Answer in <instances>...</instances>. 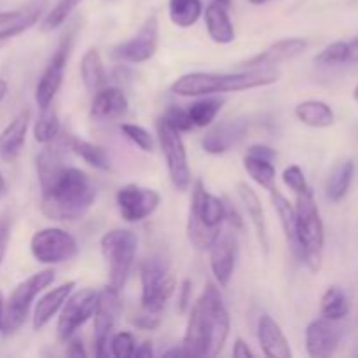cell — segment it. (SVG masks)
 <instances>
[{"instance_id": "obj_1", "label": "cell", "mask_w": 358, "mask_h": 358, "mask_svg": "<svg viewBox=\"0 0 358 358\" xmlns=\"http://www.w3.org/2000/svg\"><path fill=\"white\" fill-rule=\"evenodd\" d=\"M231 332V317L220 287L208 282L201 296L189 308L182 350L184 357H217L226 346Z\"/></svg>"}, {"instance_id": "obj_2", "label": "cell", "mask_w": 358, "mask_h": 358, "mask_svg": "<svg viewBox=\"0 0 358 358\" xmlns=\"http://www.w3.org/2000/svg\"><path fill=\"white\" fill-rule=\"evenodd\" d=\"M96 192L86 171L65 164L41 184V212L55 222H77L94 205Z\"/></svg>"}, {"instance_id": "obj_3", "label": "cell", "mask_w": 358, "mask_h": 358, "mask_svg": "<svg viewBox=\"0 0 358 358\" xmlns=\"http://www.w3.org/2000/svg\"><path fill=\"white\" fill-rule=\"evenodd\" d=\"M280 72L275 69H240L238 72H189L170 86L177 96L198 98L220 93H240L276 84Z\"/></svg>"}, {"instance_id": "obj_4", "label": "cell", "mask_w": 358, "mask_h": 358, "mask_svg": "<svg viewBox=\"0 0 358 358\" xmlns=\"http://www.w3.org/2000/svg\"><path fill=\"white\" fill-rule=\"evenodd\" d=\"M192 196L187 213L189 243L199 252H208L222 233L226 220V203L222 198L206 191L201 178L191 185Z\"/></svg>"}, {"instance_id": "obj_5", "label": "cell", "mask_w": 358, "mask_h": 358, "mask_svg": "<svg viewBox=\"0 0 358 358\" xmlns=\"http://www.w3.org/2000/svg\"><path fill=\"white\" fill-rule=\"evenodd\" d=\"M297 217V243H299V261L308 266L311 273H318L324 262L325 229L320 210L315 201L313 191L296 196Z\"/></svg>"}, {"instance_id": "obj_6", "label": "cell", "mask_w": 358, "mask_h": 358, "mask_svg": "<svg viewBox=\"0 0 358 358\" xmlns=\"http://www.w3.org/2000/svg\"><path fill=\"white\" fill-rule=\"evenodd\" d=\"M100 250L107 268V285L122 292L135 264L138 236L131 229H110L101 236Z\"/></svg>"}, {"instance_id": "obj_7", "label": "cell", "mask_w": 358, "mask_h": 358, "mask_svg": "<svg viewBox=\"0 0 358 358\" xmlns=\"http://www.w3.org/2000/svg\"><path fill=\"white\" fill-rule=\"evenodd\" d=\"M140 283H142L143 311L157 313L166 308L168 301L177 289V280L171 273L170 264L163 257H150L140 266Z\"/></svg>"}, {"instance_id": "obj_8", "label": "cell", "mask_w": 358, "mask_h": 358, "mask_svg": "<svg viewBox=\"0 0 358 358\" xmlns=\"http://www.w3.org/2000/svg\"><path fill=\"white\" fill-rule=\"evenodd\" d=\"M55 278V271L48 268L34 273V275L28 276L27 280H23V282L14 287L10 296L6 299V327H3L6 334H14V332L23 327L35 299L48 287L52 285Z\"/></svg>"}, {"instance_id": "obj_9", "label": "cell", "mask_w": 358, "mask_h": 358, "mask_svg": "<svg viewBox=\"0 0 358 358\" xmlns=\"http://www.w3.org/2000/svg\"><path fill=\"white\" fill-rule=\"evenodd\" d=\"M157 142H159L161 152H163L164 161H166L168 175L177 191L185 192L192 185V173L189 166L187 149L182 140V133L171 128L163 117L157 119Z\"/></svg>"}, {"instance_id": "obj_10", "label": "cell", "mask_w": 358, "mask_h": 358, "mask_svg": "<svg viewBox=\"0 0 358 358\" xmlns=\"http://www.w3.org/2000/svg\"><path fill=\"white\" fill-rule=\"evenodd\" d=\"M30 252L38 264L56 266L76 259L79 254V243L62 227H44L35 231L31 236Z\"/></svg>"}, {"instance_id": "obj_11", "label": "cell", "mask_w": 358, "mask_h": 358, "mask_svg": "<svg viewBox=\"0 0 358 358\" xmlns=\"http://www.w3.org/2000/svg\"><path fill=\"white\" fill-rule=\"evenodd\" d=\"M98 296L100 292L94 289H73L66 297L65 304L58 313L56 322V339L65 345L72 336L77 334L80 327L91 320L96 311Z\"/></svg>"}, {"instance_id": "obj_12", "label": "cell", "mask_w": 358, "mask_h": 358, "mask_svg": "<svg viewBox=\"0 0 358 358\" xmlns=\"http://www.w3.org/2000/svg\"><path fill=\"white\" fill-rule=\"evenodd\" d=\"M121 315V290L107 285L105 289L100 290L96 311L93 315V348L94 355L98 358H105L110 355V352H108V341H110V336L114 334L115 324H117Z\"/></svg>"}, {"instance_id": "obj_13", "label": "cell", "mask_w": 358, "mask_h": 358, "mask_svg": "<svg viewBox=\"0 0 358 358\" xmlns=\"http://www.w3.org/2000/svg\"><path fill=\"white\" fill-rule=\"evenodd\" d=\"M157 49H159V20L156 14H150L131 38L115 44L108 55L114 62L140 65L152 59Z\"/></svg>"}, {"instance_id": "obj_14", "label": "cell", "mask_w": 358, "mask_h": 358, "mask_svg": "<svg viewBox=\"0 0 358 358\" xmlns=\"http://www.w3.org/2000/svg\"><path fill=\"white\" fill-rule=\"evenodd\" d=\"M72 44L73 31H69L66 35H63L56 51L52 52V56L49 58L48 65L42 70L41 77H38L37 80V86H35V103H37L38 108L49 107V105L55 101L56 94H58L59 87H62L63 84V79H65Z\"/></svg>"}, {"instance_id": "obj_15", "label": "cell", "mask_w": 358, "mask_h": 358, "mask_svg": "<svg viewBox=\"0 0 358 358\" xmlns=\"http://www.w3.org/2000/svg\"><path fill=\"white\" fill-rule=\"evenodd\" d=\"M119 215L124 222L136 224L149 219L161 205V194L156 189L138 184H126L115 194Z\"/></svg>"}, {"instance_id": "obj_16", "label": "cell", "mask_w": 358, "mask_h": 358, "mask_svg": "<svg viewBox=\"0 0 358 358\" xmlns=\"http://www.w3.org/2000/svg\"><path fill=\"white\" fill-rule=\"evenodd\" d=\"M236 231L229 229L226 233H220L215 243L210 247V269L215 278V283L220 289H226L231 283L236 269L238 261V238Z\"/></svg>"}, {"instance_id": "obj_17", "label": "cell", "mask_w": 358, "mask_h": 358, "mask_svg": "<svg viewBox=\"0 0 358 358\" xmlns=\"http://www.w3.org/2000/svg\"><path fill=\"white\" fill-rule=\"evenodd\" d=\"M306 48L308 42L301 37L282 38V41L266 48L264 51L257 52L252 58L238 63V66L240 69H275L276 65H282V63L290 62V59L301 56L306 51Z\"/></svg>"}, {"instance_id": "obj_18", "label": "cell", "mask_w": 358, "mask_h": 358, "mask_svg": "<svg viewBox=\"0 0 358 358\" xmlns=\"http://www.w3.org/2000/svg\"><path fill=\"white\" fill-rule=\"evenodd\" d=\"M247 131L248 122L245 119H226L203 135L201 147L212 156H220L234 149L245 138Z\"/></svg>"}, {"instance_id": "obj_19", "label": "cell", "mask_w": 358, "mask_h": 358, "mask_svg": "<svg viewBox=\"0 0 358 358\" xmlns=\"http://www.w3.org/2000/svg\"><path fill=\"white\" fill-rule=\"evenodd\" d=\"M341 332L336 322L320 317L310 322L306 327V352L313 358H327L338 350Z\"/></svg>"}, {"instance_id": "obj_20", "label": "cell", "mask_w": 358, "mask_h": 358, "mask_svg": "<svg viewBox=\"0 0 358 358\" xmlns=\"http://www.w3.org/2000/svg\"><path fill=\"white\" fill-rule=\"evenodd\" d=\"M129 110V100L117 86H103L93 93L90 115L96 121H117Z\"/></svg>"}, {"instance_id": "obj_21", "label": "cell", "mask_w": 358, "mask_h": 358, "mask_svg": "<svg viewBox=\"0 0 358 358\" xmlns=\"http://www.w3.org/2000/svg\"><path fill=\"white\" fill-rule=\"evenodd\" d=\"M31 112L30 108H23L13 117V121L0 131V159L6 163H13L23 150L27 142L28 128H30Z\"/></svg>"}, {"instance_id": "obj_22", "label": "cell", "mask_w": 358, "mask_h": 358, "mask_svg": "<svg viewBox=\"0 0 358 358\" xmlns=\"http://www.w3.org/2000/svg\"><path fill=\"white\" fill-rule=\"evenodd\" d=\"M257 339L262 353L269 358H290L292 348L285 332L271 315L264 313L257 322Z\"/></svg>"}, {"instance_id": "obj_23", "label": "cell", "mask_w": 358, "mask_h": 358, "mask_svg": "<svg viewBox=\"0 0 358 358\" xmlns=\"http://www.w3.org/2000/svg\"><path fill=\"white\" fill-rule=\"evenodd\" d=\"M73 289H76V282L69 280V282L48 290V292L38 297L34 308V317H31V327H34L35 332L42 331L45 325H49L52 318L58 317L59 310H62L66 297L72 294Z\"/></svg>"}, {"instance_id": "obj_24", "label": "cell", "mask_w": 358, "mask_h": 358, "mask_svg": "<svg viewBox=\"0 0 358 358\" xmlns=\"http://www.w3.org/2000/svg\"><path fill=\"white\" fill-rule=\"evenodd\" d=\"M236 192L241 205H243L245 212H247L248 219H250L252 227H254L255 231V236H257L259 245H261V250L264 252V255H268L269 236H268V227H266L264 208H262L261 198H259L257 192H255L247 182H238Z\"/></svg>"}, {"instance_id": "obj_25", "label": "cell", "mask_w": 358, "mask_h": 358, "mask_svg": "<svg viewBox=\"0 0 358 358\" xmlns=\"http://www.w3.org/2000/svg\"><path fill=\"white\" fill-rule=\"evenodd\" d=\"M203 17H205V27L208 31V37L215 44L227 45L236 41V30L231 21L229 9L220 3L212 2L203 9Z\"/></svg>"}, {"instance_id": "obj_26", "label": "cell", "mask_w": 358, "mask_h": 358, "mask_svg": "<svg viewBox=\"0 0 358 358\" xmlns=\"http://www.w3.org/2000/svg\"><path fill=\"white\" fill-rule=\"evenodd\" d=\"M269 198H271L273 208H275L276 215L280 219V226L283 229V236H285L287 247H289L290 254L299 261V243H297V217H296V206L289 201L287 196L278 191V187H273L269 191Z\"/></svg>"}, {"instance_id": "obj_27", "label": "cell", "mask_w": 358, "mask_h": 358, "mask_svg": "<svg viewBox=\"0 0 358 358\" xmlns=\"http://www.w3.org/2000/svg\"><path fill=\"white\" fill-rule=\"evenodd\" d=\"M80 79L90 93H96L103 86H107V70H105L103 59L98 49H87L80 59Z\"/></svg>"}, {"instance_id": "obj_28", "label": "cell", "mask_w": 358, "mask_h": 358, "mask_svg": "<svg viewBox=\"0 0 358 358\" xmlns=\"http://www.w3.org/2000/svg\"><path fill=\"white\" fill-rule=\"evenodd\" d=\"M296 117L310 128H331L336 122V114L329 103L322 100H304L296 107Z\"/></svg>"}, {"instance_id": "obj_29", "label": "cell", "mask_w": 358, "mask_h": 358, "mask_svg": "<svg viewBox=\"0 0 358 358\" xmlns=\"http://www.w3.org/2000/svg\"><path fill=\"white\" fill-rule=\"evenodd\" d=\"M353 177H355V163L353 159H345L334 166L325 184V196L329 201L339 203L352 187Z\"/></svg>"}, {"instance_id": "obj_30", "label": "cell", "mask_w": 358, "mask_h": 358, "mask_svg": "<svg viewBox=\"0 0 358 358\" xmlns=\"http://www.w3.org/2000/svg\"><path fill=\"white\" fill-rule=\"evenodd\" d=\"M70 150H72V154H76L77 157H80L84 163H87L91 168H94V170L110 171V157H108L107 150H105L103 147L87 142V140L84 138L70 136Z\"/></svg>"}, {"instance_id": "obj_31", "label": "cell", "mask_w": 358, "mask_h": 358, "mask_svg": "<svg viewBox=\"0 0 358 358\" xmlns=\"http://www.w3.org/2000/svg\"><path fill=\"white\" fill-rule=\"evenodd\" d=\"M350 299L345 289L339 285H331L320 299V317L331 322H339L348 317Z\"/></svg>"}, {"instance_id": "obj_32", "label": "cell", "mask_w": 358, "mask_h": 358, "mask_svg": "<svg viewBox=\"0 0 358 358\" xmlns=\"http://www.w3.org/2000/svg\"><path fill=\"white\" fill-rule=\"evenodd\" d=\"M201 0H170L168 2V16L170 21L178 28L194 27L203 16Z\"/></svg>"}, {"instance_id": "obj_33", "label": "cell", "mask_w": 358, "mask_h": 358, "mask_svg": "<svg viewBox=\"0 0 358 358\" xmlns=\"http://www.w3.org/2000/svg\"><path fill=\"white\" fill-rule=\"evenodd\" d=\"M243 168L248 177L259 187L266 189V191H271L273 187H276V168L273 161L262 159V157L252 156V154H245Z\"/></svg>"}, {"instance_id": "obj_34", "label": "cell", "mask_w": 358, "mask_h": 358, "mask_svg": "<svg viewBox=\"0 0 358 358\" xmlns=\"http://www.w3.org/2000/svg\"><path fill=\"white\" fill-rule=\"evenodd\" d=\"M222 105L224 100L217 98V94H213V96H198V100L192 101L187 107L189 117H191L194 128H206V126L212 124L217 115H219Z\"/></svg>"}, {"instance_id": "obj_35", "label": "cell", "mask_w": 358, "mask_h": 358, "mask_svg": "<svg viewBox=\"0 0 358 358\" xmlns=\"http://www.w3.org/2000/svg\"><path fill=\"white\" fill-rule=\"evenodd\" d=\"M59 133H62V124H59L58 110L55 108V105L51 103L49 107L41 108V114L34 124L35 142L41 143V145H48Z\"/></svg>"}, {"instance_id": "obj_36", "label": "cell", "mask_w": 358, "mask_h": 358, "mask_svg": "<svg viewBox=\"0 0 358 358\" xmlns=\"http://www.w3.org/2000/svg\"><path fill=\"white\" fill-rule=\"evenodd\" d=\"M83 0H58L56 6L42 17V21H38V27H41V31L48 34V31L56 30V28L62 27L66 20L70 17V14L79 7V3Z\"/></svg>"}, {"instance_id": "obj_37", "label": "cell", "mask_w": 358, "mask_h": 358, "mask_svg": "<svg viewBox=\"0 0 358 358\" xmlns=\"http://www.w3.org/2000/svg\"><path fill=\"white\" fill-rule=\"evenodd\" d=\"M38 21H41V13H38V9H34L24 10L17 20L2 24V27H0V45L6 41H9V38H14L17 37V35L28 31L31 27H35Z\"/></svg>"}, {"instance_id": "obj_38", "label": "cell", "mask_w": 358, "mask_h": 358, "mask_svg": "<svg viewBox=\"0 0 358 358\" xmlns=\"http://www.w3.org/2000/svg\"><path fill=\"white\" fill-rule=\"evenodd\" d=\"M119 129H121L122 135H124L133 145L138 147L140 150H143V152H152L154 150L152 135H150L143 126L135 124V122H122V124L119 126Z\"/></svg>"}, {"instance_id": "obj_39", "label": "cell", "mask_w": 358, "mask_h": 358, "mask_svg": "<svg viewBox=\"0 0 358 358\" xmlns=\"http://www.w3.org/2000/svg\"><path fill=\"white\" fill-rule=\"evenodd\" d=\"M136 348V339L131 332L121 331L110 336L108 352L115 358H133Z\"/></svg>"}, {"instance_id": "obj_40", "label": "cell", "mask_w": 358, "mask_h": 358, "mask_svg": "<svg viewBox=\"0 0 358 358\" xmlns=\"http://www.w3.org/2000/svg\"><path fill=\"white\" fill-rule=\"evenodd\" d=\"M315 62L320 65H341V63H348V42L338 41L329 44L327 48L322 49Z\"/></svg>"}, {"instance_id": "obj_41", "label": "cell", "mask_w": 358, "mask_h": 358, "mask_svg": "<svg viewBox=\"0 0 358 358\" xmlns=\"http://www.w3.org/2000/svg\"><path fill=\"white\" fill-rule=\"evenodd\" d=\"M282 180L296 196L308 192L311 189L306 180V175H304L303 168L299 164H290V166H287L282 173Z\"/></svg>"}, {"instance_id": "obj_42", "label": "cell", "mask_w": 358, "mask_h": 358, "mask_svg": "<svg viewBox=\"0 0 358 358\" xmlns=\"http://www.w3.org/2000/svg\"><path fill=\"white\" fill-rule=\"evenodd\" d=\"M161 117L168 122L173 129H177L178 133H185V131H191L194 128L192 124L191 117H189V112L187 108H182L178 105H171L166 112H164Z\"/></svg>"}, {"instance_id": "obj_43", "label": "cell", "mask_w": 358, "mask_h": 358, "mask_svg": "<svg viewBox=\"0 0 358 358\" xmlns=\"http://www.w3.org/2000/svg\"><path fill=\"white\" fill-rule=\"evenodd\" d=\"M10 231H13V219H10L9 213H3V215H0V268H2V262L6 259L7 248H9Z\"/></svg>"}, {"instance_id": "obj_44", "label": "cell", "mask_w": 358, "mask_h": 358, "mask_svg": "<svg viewBox=\"0 0 358 358\" xmlns=\"http://www.w3.org/2000/svg\"><path fill=\"white\" fill-rule=\"evenodd\" d=\"M133 327H136L138 331H156L161 325V318L157 313H149V311H143V313L135 315L131 318Z\"/></svg>"}, {"instance_id": "obj_45", "label": "cell", "mask_w": 358, "mask_h": 358, "mask_svg": "<svg viewBox=\"0 0 358 358\" xmlns=\"http://www.w3.org/2000/svg\"><path fill=\"white\" fill-rule=\"evenodd\" d=\"M224 203H226V220H224V222H227L229 229L243 231L245 220H243V217H241L240 210H238L236 206L229 201V199H224Z\"/></svg>"}, {"instance_id": "obj_46", "label": "cell", "mask_w": 358, "mask_h": 358, "mask_svg": "<svg viewBox=\"0 0 358 358\" xmlns=\"http://www.w3.org/2000/svg\"><path fill=\"white\" fill-rule=\"evenodd\" d=\"M192 304V282L191 280H184L180 283V289H178V313L184 315L185 311L191 308Z\"/></svg>"}, {"instance_id": "obj_47", "label": "cell", "mask_w": 358, "mask_h": 358, "mask_svg": "<svg viewBox=\"0 0 358 358\" xmlns=\"http://www.w3.org/2000/svg\"><path fill=\"white\" fill-rule=\"evenodd\" d=\"M65 345H66V350H65L66 357H70V358H86L87 357V352H86V348H84L83 339H79L77 336H72V338H70Z\"/></svg>"}, {"instance_id": "obj_48", "label": "cell", "mask_w": 358, "mask_h": 358, "mask_svg": "<svg viewBox=\"0 0 358 358\" xmlns=\"http://www.w3.org/2000/svg\"><path fill=\"white\" fill-rule=\"evenodd\" d=\"M247 154H252V156L262 157V159H269L275 163L276 159V150L271 149L269 145H262V143H254L247 149Z\"/></svg>"}, {"instance_id": "obj_49", "label": "cell", "mask_w": 358, "mask_h": 358, "mask_svg": "<svg viewBox=\"0 0 358 358\" xmlns=\"http://www.w3.org/2000/svg\"><path fill=\"white\" fill-rule=\"evenodd\" d=\"M233 357H236V358H254L255 353H254V350L248 346V343L245 341L243 338H236V341H234V346H233Z\"/></svg>"}, {"instance_id": "obj_50", "label": "cell", "mask_w": 358, "mask_h": 358, "mask_svg": "<svg viewBox=\"0 0 358 358\" xmlns=\"http://www.w3.org/2000/svg\"><path fill=\"white\" fill-rule=\"evenodd\" d=\"M154 355V348H152V343L150 341H142L138 345L136 343V348H135V355L133 358H150Z\"/></svg>"}, {"instance_id": "obj_51", "label": "cell", "mask_w": 358, "mask_h": 358, "mask_svg": "<svg viewBox=\"0 0 358 358\" xmlns=\"http://www.w3.org/2000/svg\"><path fill=\"white\" fill-rule=\"evenodd\" d=\"M24 10H0V27L6 23H10V21L17 20V17L23 14Z\"/></svg>"}, {"instance_id": "obj_52", "label": "cell", "mask_w": 358, "mask_h": 358, "mask_svg": "<svg viewBox=\"0 0 358 358\" xmlns=\"http://www.w3.org/2000/svg\"><path fill=\"white\" fill-rule=\"evenodd\" d=\"M348 63H358V37L348 42Z\"/></svg>"}, {"instance_id": "obj_53", "label": "cell", "mask_w": 358, "mask_h": 358, "mask_svg": "<svg viewBox=\"0 0 358 358\" xmlns=\"http://www.w3.org/2000/svg\"><path fill=\"white\" fill-rule=\"evenodd\" d=\"M3 327H6V297L0 290V332H3Z\"/></svg>"}, {"instance_id": "obj_54", "label": "cell", "mask_w": 358, "mask_h": 358, "mask_svg": "<svg viewBox=\"0 0 358 358\" xmlns=\"http://www.w3.org/2000/svg\"><path fill=\"white\" fill-rule=\"evenodd\" d=\"M163 357H184V350H182V346L180 348H178V346H175V348L164 352Z\"/></svg>"}, {"instance_id": "obj_55", "label": "cell", "mask_w": 358, "mask_h": 358, "mask_svg": "<svg viewBox=\"0 0 358 358\" xmlns=\"http://www.w3.org/2000/svg\"><path fill=\"white\" fill-rule=\"evenodd\" d=\"M7 91H9V84H7L3 79H0V101H2L3 98H6Z\"/></svg>"}, {"instance_id": "obj_56", "label": "cell", "mask_w": 358, "mask_h": 358, "mask_svg": "<svg viewBox=\"0 0 358 358\" xmlns=\"http://www.w3.org/2000/svg\"><path fill=\"white\" fill-rule=\"evenodd\" d=\"M7 194V180L3 178V175L0 173V199Z\"/></svg>"}, {"instance_id": "obj_57", "label": "cell", "mask_w": 358, "mask_h": 358, "mask_svg": "<svg viewBox=\"0 0 358 358\" xmlns=\"http://www.w3.org/2000/svg\"><path fill=\"white\" fill-rule=\"evenodd\" d=\"M212 2H217V3H220V6L227 7V9H229V7L233 6V0H212Z\"/></svg>"}, {"instance_id": "obj_58", "label": "cell", "mask_w": 358, "mask_h": 358, "mask_svg": "<svg viewBox=\"0 0 358 358\" xmlns=\"http://www.w3.org/2000/svg\"><path fill=\"white\" fill-rule=\"evenodd\" d=\"M248 2H250L252 6H264V3L269 2V0H248Z\"/></svg>"}, {"instance_id": "obj_59", "label": "cell", "mask_w": 358, "mask_h": 358, "mask_svg": "<svg viewBox=\"0 0 358 358\" xmlns=\"http://www.w3.org/2000/svg\"><path fill=\"white\" fill-rule=\"evenodd\" d=\"M353 100H355L358 103V84L355 86V90H353Z\"/></svg>"}]
</instances>
